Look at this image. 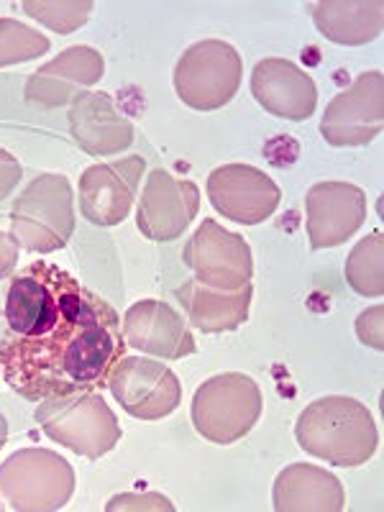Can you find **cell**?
<instances>
[{
	"instance_id": "20",
	"label": "cell",
	"mask_w": 384,
	"mask_h": 512,
	"mask_svg": "<svg viewBox=\"0 0 384 512\" xmlns=\"http://www.w3.org/2000/svg\"><path fill=\"white\" fill-rule=\"evenodd\" d=\"M254 287L244 285L239 290H216L198 280H187L177 290V300L185 308L187 318L203 333L236 331L249 320Z\"/></svg>"
},
{
	"instance_id": "17",
	"label": "cell",
	"mask_w": 384,
	"mask_h": 512,
	"mask_svg": "<svg viewBox=\"0 0 384 512\" xmlns=\"http://www.w3.org/2000/svg\"><path fill=\"white\" fill-rule=\"evenodd\" d=\"M123 338L131 349L159 359H185L198 349L185 318L162 300L131 305L123 318Z\"/></svg>"
},
{
	"instance_id": "13",
	"label": "cell",
	"mask_w": 384,
	"mask_h": 512,
	"mask_svg": "<svg viewBox=\"0 0 384 512\" xmlns=\"http://www.w3.org/2000/svg\"><path fill=\"white\" fill-rule=\"evenodd\" d=\"M200 210V190L192 180H177L167 169L146 177L136 226L152 241H175L187 231Z\"/></svg>"
},
{
	"instance_id": "24",
	"label": "cell",
	"mask_w": 384,
	"mask_h": 512,
	"mask_svg": "<svg viewBox=\"0 0 384 512\" xmlns=\"http://www.w3.org/2000/svg\"><path fill=\"white\" fill-rule=\"evenodd\" d=\"M26 16L36 18L39 24L49 26L57 34H72L80 29L93 13V3L90 0H26L24 6Z\"/></svg>"
},
{
	"instance_id": "26",
	"label": "cell",
	"mask_w": 384,
	"mask_h": 512,
	"mask_svg": "<svg viewBox=\"0 0 384 512\" xmlns=\"http://www.w3.org/2000/svg\"><path fill=\"white\" fill-rule=\"evenodd\" d=\"M131 507H154V510H167L172 512L175 505L167 500V497H159V495H144V497H136V495H121V497H113L108 502V512H116V510H131Z\"/></svg>"
},
{
	"instance_id": "5",
	"label": "cell",
	"mask_w": 384,
	"mask_h": 512,
	"mask_svg": "<svg viewBox=\"0 0 384 512\" xmlns=\"http://www.w3.org/2000/svg\"><path fill=\"white\" fill-rule=\"evenodd\" d=\"M72 231V187L64 175L36 177L13 203L11 236L21 249L52 254L70 244Z\"/></svg>"
},
{
	"instance_id": "16",
	"label": "cell",
	"mask_w": 384,
	"mask_h": 512,
	"mask_svg": "<svg viewBox=\"0 0 384 512\" xmlns=\"http://www.w3.org/2000/svg\"><path fill=\"white\" fill-rule=\"evenodd\" d=\"M251 93L264 111L287 121H305L318 105L313 77L282 57H269L256 64L251 72Z\"/></svg>"
},
{
	"instance_id": "15",
	"label": "cell",
	"mask_w": 384,
	"mask_h": 512,
	"mask_svg": "<svg viewBox=\"0 0 384 512\" xmlns=\"http://www.w3.org/2000/svg\"><path fill=\"white\" fill-rule=\"evenodd\" d=\"M105 62L103 54L93 47L77 44L64 49L59 57L47 62L26 82V103L41 108H59L80 95V90L93 88L103 80Z\"/></svg>"
},
{
	"instance_id": "18",
	"label": "cell",
	"mask_w": 384,
	"mask_h": 512,
	"mask_svg": "<svg viewBox=\"0 0 384 512\" xmlns=\"http://www.w3.org/2000/svg\"><path fill=\"white\" fill-rule=\"evenodd\" d=\"M70 131L82 152L93 157L121 154L134 144V123L105 93H80L72 100Z\"/></svg>"
},
{
	"instance_id": "25",
	"label": "cell",
	"mask_w": 384,
	"mask_h": 512,
	"mask_svg": "<svg viewBox=\"0 0 384 512\" xmlns=\"http://www.w3.org/2000/svg\"><path fill=\"white\" fill-rule=\"evenodd\" d=\"M356 336L364 346L369 349H384V308L382 305H374L367 308L356 320Z\"/></svg>"
},
{
	"instance_id": "12",
	"label": "cell",
	"mask_w": 384,
	"mask_h": 512,
	"mask_svg": "<svg viewBox=\"0 0 384 512\" xmlns=\"http://www.w3.org/2000/svg\"><path fill=\"white\" fill-rule=\"evenodd\" d=\"M367 221V195L351 182H318L305 198V228L313 249L341 246Z\"/></svg>"
},
{
	"instance_id": "4",
	"label": "cell",
	"mask_w": 384,
	"mask_h": 512,
	"mask_svg": "<svg viewBox=\"0 0 384 512\" xmlns=\"http://www.w3.org/2000/svg\"><path fill=\"white\" fill-rule=\"evenodd\" d=\"M264 408L259 384L241 372L205 379L192 397V425L210 443L228 446L251 433Z\"/></svg>"
},
{
	"instance_id": "29",
	"label": "cell",
	"mask_w": 384,
	"mask_h": 512,
	"mask_svg": "<svg viewBox=\"0 0 384 512\" xmlns=\"http://www.w3.org/2000/svg\"><path fill=\"white\" fill-rule=\"evenodd\" d=\"M6 441H8V420L0 415V448L6 446Z\"/></svg>"
},
{
	"instance_id": "14",
	"label": "cell",
	"mask_w": 384,
	"mask_h": 512,
	"mask_svg": "<svg viewBox=\"0 0 384 512\" xmlns=\"http://www.w3.org/2000/svg\"><path fill=\"white\" fill-rule=\"evenodd\" d=\"M144 169V157H123L85 169L80 175L82 216L95 226H118L131 213Z\"/></svg>"
},
{
	"instance_id": "19",
	"label": "cell",
	"mask_w": 384,
	"mask_h": 512,
	"mask_svg": "<svg viewBox=\"0 0 384 512\" xmlns=\"http://www.w3.org/2000/svg\"><path fill=\"white\" fill-rule=\"evenodd\" d=\"M272 505L277 512H341L346 492L323 466L290 464L274 479Z\"/></svg>"
},
{
	"instance_id": "27",
	"label": "cell",
	"mask_w": 384,
	"mask_h": 512,
	"mask_svg": "<svg viewBox=\"0 0 384 512\" xmlns=\"http://www.w3.org/2000/svg\"><path fill=\"white\" fill-rule=\"evenodd\" d=\"M21 182V164L11 152L0 149V200H6Z\"/></svg>"
},
{
	"instance_id": "23",
	"label": "cell",
	"mask_w": 384,
	"mask_h": 512,
	"mask_svg": "<svg viewBox=\"0 0 384 512\" xmlns=\"http://www.w3.org/2000/svg\"><path fill=\"white\" fill-rule=\"evenodd\" d=\"M52 41L16 18H0V67L21 64L47 54Z\"/></svg>"
},
{
	"instance_id": "11",
	"label": "cell",
	"mask_w": 384,
	"mask_h": 512,
	"mask_svg": "<svg viewBox=\"0 0 384 512\" xmlns=\"http://www.w3.org/2000/svg\"><path fill=\"white\" fill-rule=\"evenodd\" d=\"M208 198L228 221L256 226L274 216L282 192L277 182L251 164H223L208 177Z\"/></svg>"
},
{
	"instance_id": "30",
	"label": "cell",
	"mask_w": 384,
	"mask_h": 512,
	"mask_svg": "<svg viewBox=\"0 0 384 512\" xmlns=\"http://www.w3.org/2000/svg\"><path fill=\"white\" fill-rule=\"evenodd\" d=\"M3 507H6V505H3V502H0V510H3Z\"/></svg>"
},
{
	"instance_id": "28",
	"label": "cell",
	"mask_w": 384,
	"mask_h": 512,
	"mask_svg": "<svg viewBox=\"0 0 384 512\" xmlns=\"http://www.w3.org/2000/svg\"><path fill=\"white\" fill-rule=\"evenodd\" d=\"M18 249H21V246L16 244V239H13L11 233L0 231V280L8 277V274L13 272V267H16Z\"/></svg>"
},
{
	"instance_id": "10",
	"label": "cell",
	"mask_w": 384,
	"mask_h": 512,
	"mask_svg": "<svg viewBox=\"0 0 384 512\" xmlns=\"http://www.w3.org/2000/svg\"><path fill=\"white\" fill-rule=\"evenodd\" d=\"M384 126V77L372 70L356 77L351 88L328 103L320 136L331 146H367Z\"/></svg>"
},
{
	"instance_id": "3",
	"label": "cell",
	"mask_w": 384,
	"mask_h": 512,
	"mask_svg": "<svg viewBox=\"0 0 384 512\" xmlns=\"http://www.w3.org/2000/svg\"><path fill=\"white\" fill-rule=\"evenodd\" d=\"M41 431L77 456L100 459L121 441V425L108 402L95 392H70L41 400L34 413Z\"/></svg>"
},
{
	"instance_id": "9",
	"label": "cell",
	"mask_w": 384,
	"mask_h": 512,
	"mask_svg": "<svg viewBox=\"0 0 384 512\" xmlns=\"http://www.w3.org/2000/svg\"><path fill=\"white\" fill-rule=\"evenodd\" d=\"M108 387L131 418L162 420L175 413L182 384L172 369L141 356H123L108 374Z\"/></svg>"
},
{
	"instance_id": "6",
	"label": "cell",
	"mask_w": 384,
	"mask_h": 512,
	"mask_svg": "<svg viewBox=\"0 0 384 512\" xmlns=\"http://www.w3.org/2000/svg\"><path fill=\"white\" fill-rule=\"evenodd\" d=\"M72 492L70 461L49 448H21L0 464V497L18 512L62 510Z\"/></svg>"
},
{
	"instance_id": "2",
	"label": "cell",
	"mask_w": 384,
	"mask_h": 512,
	"mask_svg": "<svg viewBox=\"0 0 384 512\" xmlns=\"http://www.w3.org/2000/svg\"><path fill=\"white\" fill-rule=\"evenodd\" d=\"M295 438L305 454L333 466L367 464L379 446V431L364 402L354 397H320L295 423Z\"/></svg>"
},
{
	"instance_id": "1",
	"label": "cell",
	"mask_w": 384,
	"mask_h": 512,
	"mask_svg": "<svg viewBox=\"0 0 384 512\" xmlns=\"http://www.w3.org/2000/svg\"><path fill=\"white\" fill-rule=\"evenodd\" d=\"M6 323L3 377L31 402L100 390L126 356L116 310L52 262H31L13 277Z\"/></svg>"
},
{
	"instance_id": "22",
	"label": "cell",
	"mask_w": 384,
	"mask_h": 512,
	"mask_svg": "<svg viewBox=\"0 0 384 512\" xmlns=\"http://www.w3.org/2000/svg\"><path fill=\"white\" fill-rule=\"evenodd\" d=\"M384 236L372 231L351 249L346 259V282L354 292L364 297H382L384 292Z\"/></svg>"
},
{
	"instance_id": "21",
	"label": "cell",
	"mask_w": 384,
	"mask_h": 512,
	"mask_svg": "<svg viewBox=\"0 0 384 512\" xmlns=\"http://www.w3.org/2000/svg\"><path fill=\"white\" fill-rule=\"evenodd\" d=\"M382 11V0H320L313 6V21L326 39L361 47L382 34Z\"/></svg>"
},
{
	"instance_id": "8",
	"label": "cell",
	"mask_w": 384,
	"mask_h": 512,
	"mask_svg": "<svg viewBox=\"0 0 384 512\" xmlns=\"http://www.w3.org/2000/svg\"><path fill=\"white\" fill-rule=\"evenodd\" d=\"M185 264L195 272V280L216 290H239L251 285L254 256L244 236L226 231L218 221L205 218L187 241Z\"/></svg>"
},
{
	"instance_id": "7",
	"label": "cell",
	"mask_w": 384,
	"mask_h": 512,
	"mask_svg": "<svg viewBox=\"0 0 384 512\" xmlns=\"http://www.w3.org/2000/svg\"><path fill=\"white\" fill-rule=\"evenodd\" d=\"M244 64L233 44L205 39L192 44L175 67V90L192 111H218L239 93Z\"/></svg>"
}]
</instances>
